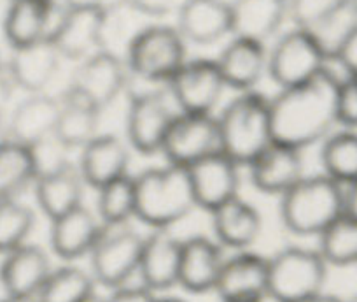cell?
<instances>
[{"label": "cell", "instance_id": "1", "mask_svg": "<svg viewBox=\"0 0 357 302\" xmlns=\"http://www.w3.org/2000/svg\"><path fill=\"white\" fill-rule=\"evenodd\" d=\"M343 78L326 67L314 80L282 88L270 101L273 141L303 151L322 143L338 122V90Z\"/></svg>", "mask_w": 357, "mask_h": 302}, {"label": "cell", "instance_id": "2", "mask_svg": "<svg viewBox=\"0 0 357 302\" xmlns=\"http://www.w3.org/2000/svg\"><path fill=\"white\" fill-rule=\"evenodd\" d=\"M135 178V218L153 231L170 229L195 208L188 169L167 164L146 169Z\"/></svg>", "mask_w": 357, "mask_h": 302}, {"label": "cell", "instance_id": "3", "mask_svg": "<svg viewBox=\"0 0 357 302\" xmlns=\"http://www.w3.org/2000/svg\"><path fill=\"white\" fill-rule=\"evenodd\" d=\"M280 220L291 234L319 236L345 215V187L326 174L303 176L280 195Z\"/></svg>", "mask_w": 357, "mask_h": 302}, {"label": "cell", "instance_id": "4", "mask_svg": "<svg viewBox=\"0 0 357 302\" xmlns=\"http://www.w3.org/2000/svg\"><path fill=\"white\" fill-rule=\"evenodd\" d=\"M219 146L238 166H249L273 143L270 99L243 92L225 106L218 116Z\"/></svg>", "mask_w": 357, "mask_h": 302}, {"label": "cell", "instance_id": "5", "mask_svg": "<svg viewBox=\"0 0 357 302\" xmlns=\"http://www.w3.org/2000/svg\"><path fill=\"white\" fill-rule=\"evenodd\" d=\"M328 267L317 250L287 246L268 259V297L298 302L324 294Z\"/></svg>", "mask_w": 357, "mask_h": 302}, {"label": "cell", "instance_id": "6", "mask_svg": "<svg viewBox=\"0 0 357 302\" xmlns=\"http://www.w3.org/2000/svg\"><path fill=\"white\" fill-rule=\"evenodd\" d=\"M186 41L177 27L151 23L139 34L126 55L130 76L144 83L165 85L186 64Z\"/></svg>", "mask_w": 357, "mask_h": 302}, {"label": "cell", "instance_id": "7", "mask_svg": "<svg viewBox=\"0 0 357 302\" xmlns=\"http://www.w3.org/2000/svg\"><path fill=\"white\" fill-rule=\"evenodd\" d=\"M329 65V58L310 30H287L268 51V72L273 83L282 88L307 83Z\"/></svg>", "mask_w": 357, "mask_h": 302}, {"label": "cell", "instance_id": "8", "mask_svg": "<svg viewBox=\"0 0 357 302\" xmlns=\"http://www.w3.org/2000/svg\"><path fill=\"white\" fill-rule=\"evenodd\" d=\"M142 246L144 238L130 225L105 226L89 253V273L95 283L111 290L128 285L139 273Z\"/></svg>", "mask_w": 357, "mask_h": 302}, {"label": "cell", "instance_id": "9", "mask_svg": "<svg viewBox=\"0 0 357 302\" xmlns=\"http://www.w3.org/2000/svg\"><path fill=\"white\" fill-rule=\"evenodd\" d=\"M174 106L167 88L132 94L126 113V139L140 155L161 153L165 136L177 115Z\"/></svg>", "mask_w": 357, "mask_h": 302}, {"label": "cell", "instance_id": "10", "mask_svg": "<svg viewBox=\"0 0 357 302\" xmlns=\"http://www.w3.org/2000/svg\"><path fill=\"white\" fill-rule=\"evenodd\" d=\"M219 150L218 118L214 115L181 111L175 115L161 146L167 164L184 169Z\"/></svg>", "mask_w": 357, "mask_h": 302}, {"label": "cell", "instance_id": "11", "mask_svg": "<svg viewBox=\"0 0 357 302\" xmlns=\"http://www.w3.org/2000/svg\"><path fill=\"white\" fill-rule=\"evenodd\" d=\"M167 90L181 113L212 115L226 90L215 60L195 58L175 72L167 83Z\"/></svg>", "mask_w": 357, "mask_h": 302}, {"label": "cell", "instance_id": "12", "mask_svg": "<svg viewBox=\"0 0 357 302\" xmlns=\"http://www.w3.org/2000/svg\"><path fill=\"white\" fill-rule=\"evenodd\" d=\"M68 9L60 0H13L4 16V36L13 50L53 41Z\"/></svg>", "mask_w": 357, "mask_h": 302}, {"label": "cell", "instance_id": "13", "mask_svg": "<svg viewBox=\"0 0 357 302\" xmlns=\"http://www.w3.org/2000/svg\"><path fill=\"white\" fill-rule=\"evenodd\" d=\"M240 167L221 150L188 167L197 208L212 213L238 197Z\"/></svg>", "mask_w": 357, "mask_h": 302}, {"label": "cell", "instance_id": "14", "mask_svg": "<svg viewBox=\"0 0 357 302\" xmlns=\"http://www.w3.org/2000/svg\"><path fill=\"white\" fill-rule=\"evenodd\" d=\"M130 72L121 58L105 51L79 62L72 76L70 87L81 92L97 108L111 106L128 88Z\"/></svg>", "mask_w": 357, "mask_h": 302}, {"label": "cell", "instance_id": "15", "mask_svg": "<svg viewBox=\"0 0 357 302\" xmlns=\"http://www.w3.org/2000/svg\"><path fill=\"white\" fill-rule=\"evenodd\" d=\"M215 294L222 302L264 301L268 297V259L249 252H236L225 260Z\"/></svg>", "mask_w": 357, "mask_h": 302}, {"label": "cell", "instance_id": "16", "mask_svg": "<svg viewBox=\"0 0 357 302\" xmlns=\"http://www.w3.org/2000/svg\"><path fill=\"white\" fill-rule=\"evenodd\" d=\"M183 241L175 238L170 229H158L144 238L139 264L140 285L151 292H167L178 287V264Z\"/></svg>", "mask_w": 357, "mask_h": 302}, {"label": "cell", "instance_id": "17", "mask_svg": "<svg viewBox=\"0 0 357 302\" xmlns=\"http://www.w3.org/2000/svg\"><path fill=\"white\" fill-rule=\"evenodd\" d=\"M104 223L84 204L51 222L50 245L54 255L65 262L89 257L104 232Z\"/></svg>", "mask_w": 357, "mask_h": 302}, {"label": "cell", "instance_id": "18", "mask_svg": "<svg viewBox=\"0 0 357 302\" xmlns=\"http://www.w3.org/2000/svg\"><path fill=\"white\" fill-rule=\"evenodd\" d=\"M247 167L250 181L257 190L279 197L305 176L301 151L275 141Z\"/></svg>", "mask_w": 357, "mask_h": 302}, {"label": "cell", "instance_id": "19", "mask_svg": "<svg viewBox=\"0 0 357 302\" xmlns=\"http://www.w3.org/2000/svg\"><path fill=\"white\" fill-rule=\"evenodd\" d=\"M225 260L222 246L215 239L205 236L184 239L178 264V287L190 294L215 290Z\"/></svg>", "mask_w": 357, "mask_h": 302}, {"label": "cell", "instance_id": "20", "mask_svg": "<svg viewBox=\"0 0 357 302\" xmlns=\"http://www.w3.org/2000/svg\"><path fill=\"white\" fill-rule=\"evenodd\" d=\"M177 30L186 43L211 46L231 34V6L226 0H183Z\"/></svg>", "mask_w": 357, "mask_h": 302}, {"label": "cell", "instance_id": "21", "mask_svg": "<svg viewBox=\"0 0 357 302\" xmlns=\"http://www.w3.org/2000/svg\"><path fill=\"white\" fill-rule=\"evenodd\" d=\"M51 271L47 253L26 243L4 255L0 262V285L9 297H37Z\"/></svg>", "mask_w": 357, "mask_h": 302}, {"label": "cell", "instance_id": "22", "mask_svg": "<svg viewBox=\"0 0 357 302\" xmlns=\"http://www.w3.org/2000/svg\"><path fill=\"white\" fill-rule=\"evenodd\" d=\"M130 151L123 139L114 134H98L86 144L79 157V173L86 187L95 190L128 174Z\"/></svg>", "mask_w": 357, "mask_h": 302}, {"label": "cell", "instance_id": "23", "mask_svg": "<svg viewBox=\"0 0 357 302\" xmlns=\"http://www.w3.org/2000/svg\"><path fill=\"white\" fill-rule=\"evenodd\" d=\"M215 64L226 88H233L240 94L252 92L268 72V51L264 44L256 41L233 37L215 58Z\"/></svg>", "mask_w": 357, "mask_h": 302}, {"label": "cell", "instance_id": "24", "mask_svg": "<svg viewBox=\"0 0 357 302\" xmlns=\"http://www.w3.org/2000/svg\"><path fill=\"white\" fill-rule=\"evenodd\" d=\"M60 118V99L46 94H33L23 99L9 118L11 141L32 148L54 136Z\"/></svg>", "mask_w": 357, "mask_h": 302}, {"label": "cell", "instance_id": "25", "mask_svg": "<svg viewBox=\"0 0 357 302\" xmlns=\"http://www.w3.org/2000/svg\"><path fill=\"white\" fill-rule=\"evenodd\" d=\"M100 113V108L68 85L60 97V118L54 137L67 150H82L98 136Z\"/></svg>", "mask_w": 357, "mask_h": 302}, {"label": "cell", "instance_id": "26", "mask_svg": "<svg viewBox=\"0 0 357 302\" xmlns=\"http://www.w3.org/2000/svg\"><path fill=\"white\" fill-rule=\"evenodd\" d=\"M60 53L51 41L13 50L8 67L16 87L33 94H44L60 69Z\"/></svg>", "mask_w": 357, "mask_h": 302}, {"label": "cell", "instance_id": "27", "mask_svg": "<svg viewBox=\"0 0 357 302\" xmlns=\"http://www.w3.org/2000/svg\"><path fill=\"white\" fill-rule=\"evenodd\" d=\"M211 216L215 241L225 248L236 252L249 250L257 241L263 229L257 209L250 202L243 201L240 195L214 209Z\"/></svg>", "mask_w": 357, "mask_h": 302}, {"label": "cell", "instance_id": "28", "mask_svg": "<svg viewBox=\"0 0 357 302\" xmlns=\"http://www.w3.org/2000/svg\"><path fill=\"white\" fill-rule=\"evenodd\" d=\"M102 8L68 9L51 41L61 58L82 62L100 51Z\"/></svg>", "mask_w": 357, "mask_h": 302}, {"label": "cell", "instance_id": "29", "mask_svg": "<svg viewBox=\"0 0 357 302\" xmlns=\"http://www.w3.org/2000/svg\"><path fill=\"white\" fill-rule=\"evenodd\" d=\"M229 6L233 37L261 44L275 36L287 18V0H233Z\"/></svg>", "mask_w": 357, "mask_h": 302}, {"label": "cell", "instance_id": "30", "mask_svg": "<svg viewBox=\"0 0 357 302\" xmlns=\"http://www.w3.org/2000/svg\"><path fill=\"white\" fill-rule=\"evenodd\" d=\"M33 187H36L37 206L53 222L82 206L86 183L77 166L67 164L61 169L37 178Z\"/></svg>", "mask_w": 357, "mask_h": 302}, {"label": "cell", "instance_id": "31", "mask_svg": "<svg viewBox=\"0 0 357 302\" xmlns=\"http://www.w3.org/2000/svg\"><path fill=\"white\" fill-rule=\"evenodd\" d=\"M151 22L130 0H114L102 8L100 51L126 60L133 41Z\"/></svg>", "mask_w": 357, "mask_h": 302}, {"label": "cell", "instance_id": "32", "mask_svg": "<svg viewBox=\"0 0 357 302\" xmlns=\"http://www.w3.org/2000/svg\"><path fill=\"white\" fill-rule=\"evenodd\" d=\"M321 166L322 174L343 187L357 180V129L342 127L322 141Z\"/></svg>", "mask_w": 357, "mask_h": 302}, {"label": "cell", "instance_id": "33", "mask_svg": "<svg viewBox=\"0 0 357 302\" xmlns=\"http://www.w3.org/2000/svg\"><path fill=\"white\" fill-rule=\"evenodd\" d=\"M36 162L30 148L9 141L0 148V202L16 199L36 183Z\"/></svg>", "mask_w": 357, "mask_h": 302}, {"label": "cell", "instance_id": "34", "mask_svg": "<svg viewBox=\"0 0 357 302\" xmlns=\"http://www.w3.org/2000/svg\"><path fill=\"white\" fill-rule=\"evenodd\" d=\"M95 294V280L89 271L77 266H61L51 271L37 294V302H84Z\"/></svg>", "mask_w": 357, "mask_h": 302}, {"label": "cell", "instance_id": "35", "mask_svg": "<svg viewBox=\"0 0 357 302\" xmlns=\"http://www.w3.org/2000/svg\"><path fill=\"white\" fill-rule=\"evenodd\" d=\"M328 266H357V220L342 215L319 236V248Z\"/></svg>", "mask_w": 357, "mask_h": 302}, {"label": "cell", "instance_id": "36", "mask_svg": "<svg viewBox=\"0 0 357 302\" xmlns=\"http://www.w3.org/2000/svg\"><path fill=\"white\" fill-rule=\"evenodd\" d=\"M97 192V216L105 226L128 225L135 218V178L126 174Z\"/></svg>", "mask_w": 357, "mask_h": 302}, {"label": "cell", "instance_id": "37", "mask_svg": "<svg viewBox=\"0 0 357 302\" xmlns=\"http://www.w3.org/2000/svg\"><path fill=\"white\" fill-rule=\"evenodd\" d=\"M36 226V215L18 199L0 202V255L29 243Z\"/></svg>", "mask_w": 357, "mask_h": 302}, {"label": "cell", "instance_id": "38", "mask_svg": "<svg viewBox=\"0 0 357 302\" xmlns=\"http://www.w3.org/2000/svg\"><path fill=\"white\" fill-rule=\"evenodd\" d=\"M350 6V0H287V18L294 27L314 30Z\"/></svg>", "mask_w": 357, "mask_h": 302}, {"label": "cell", "instance_id": "39", "mask_svg": "<svg viewBox=\"0 0 357 302\" xmlns=\"http://www.w3.org/2000/svg\"><path fill=\"white\" fill-rule=\"evenodd\" d=\"M338 122L342 127L357 129V76H347L340 83Z\"/></svg>", "mask_w": 357, "mask_h": 302}, {"label": "cell", "instance_id": "40", "mask_svg": "<svg viewBox=\"0 0 357 302\" xmlns=\"http://www.w3.org/2000/svg\"><path fill=\"white\" fill-rule=\"evenodd\" d=\"M329 62H335L336 65H340L345 78L347 76H357V23L347 34V37L342 41L340 48Z\"/></svg>", "mask_w": 357, "mask_h": 302}, {"label": "cell", "instance_id": "41", "mask_svg": "<svg viewBox=\"0 0 357 302\" xmlns=\"http://www.w3.org/2000/svg\"><path fill=\"white\" fill-rule=\"evenodd\" d=\"M156 294L144 285H125L112 290L107 302H156Z\"/></svg>", "mask_w": 357, "mask_h": 302}, {"label": "cell", "instance_id": "42", "mask_svg": "<svg viewBox=\"0 0 357 302\" xmlns=\"http://www.w3.org/2000/svg\"><path fill=\"white\" fill-rule=\"evenodd\" d=\"M149 20L163 18L177 8V0H130Z\"/></svg>", "mask_w": 357, "mask_h": 302}, {"label": "cell", "instance_id": "43", "mask_svg": "<svg viewBox=\"0 0 357 302\" xmlns=\"http://www.w3.org/2000/svg\"><path fill=\"white\" fill-rule=\"evenodd\" d=\"M15 88L18 87H16L15 80H13L8 64H2V62H0V120L4 118L6 111L9 109L13 95H15Z\"/></svg>", "mask_w": 357, "mask_h": 302}, {"label": "cell", "instance_id": "44", "mask_svg": "<svg viewBox=\"0 0 357 302\" xmlns=\"http://www.w3.org/2000/svg\"><path fill=\"white\" fill-rule=\"evenodd\" d=\"M345 215L357 220V180L345 187Z\"/></svg>", "mask_w": 357, "mask_h": 302}, {"label": "cell", "instance_id": "45", "mask_svg": "<svg viewBox=\"0 0 357 302\" xmlns=\"http://www.w3.org/2000/svg\"><path fill=\"white\" fill-rule=\"evenodd\" d=\"M60 2L67 9H93L104 6L102 0H60Z\"/></svg>", "mask_w": 357, "mask_h": 302}, {"label": "cell", "instance_id": "46", "mask_svg": "<svg viewBox=\"0 0 357 302\" xmlns=\"http://www.w3.org/2000/svg\"><path fill=\"white\" fill-rule=\"evenodd\" d=\"M298 302H343L342 299L335 297V295H329V294H319L315 295V297H310V299H303V301H298Z\"/></svg>", "mask_w": 357, "mask_h": 302}, {"label": "cell", "instance_id": "47", "mask_svg": "<svg viewBox=\"0 0 357 302\" xmlns=\"http://www.w3.org/2000/svg\"><path fill=\"white\" fill-rule=\"evenodd\" d=\"M11 141V136H9V130H8V125H4V122L0 120V148L6 146V144Z\"/></svg>", "mask_w": 357, "mask_h": 302}, {"label": "cell", "instance_id": "48", "mask_svg": "<svg viewBox=\"0 0 357 302\" xmlns=\"http://www.w3.org/2000/svg\"><path fill=\"white\" fill-rule=\"evenodd\" d=\"M0 302H37V299L36 297H9V295H6Z\"/></svg>", "mask_w": 357, "mask_h": 302}, {"label": "cell", "instance_id": "49", "mask_svg": "<svg viewBox=\"0 0 357 302\" xmlns=\"http://www.w3.org/2000/svg\"><path fill=\"white\" fill-rule=\"evenodd\" d=\"M84 302H107V297H102V295H98L97 292H95V294L89 295Z\"/></svg>", "mask_w": 357, "mask_h": 302}, {"label": "cell", "instance_id": "50", "mask_svg": "<svg viewBox=\"0 0 357 302\" xmlns=\"http://www.w3.org/2000/svg\"><path fill=\"white\" fill-rule=\"evenodd\" d=\"M156 302H186L183 301V299H178V297H158Z\"/></svg>", "mask_w": 357, "mask_h": 302}, {"label": "cell", "instance_id": "51", "mask_svg": "<svg viewBox=\"0 0 357 302\" xmlns=\"http://www.w3.org/2000/svg\"><path fill=\"white\" fill-rule=\"evenodd\" d=\"M350 4H352L354 11H356V15H357V0H350Z\"/></svg>", "mask_w": 357, "mask_h": 302}, {"label": "cell", "instance_id": "52", "mask_svg": "<svg viewBox=\"0 0 357 302\" xmlns=\"http://www.w3.org/2000/svg\"><path fill=\"white\" fill-rule=\"evenodd\" d=\"M347 302H357V294H356V295H354V297H352V299H350V301H347Z\"/></svg>", "mask_w": 357, "mask_h": 302}, {"label": "cell", "instance_id": "53", "mask_svg": "<svg viewBox=\"0 0 357 302\" xmlns=\"http://www.w3.org/2000/svg\"><path fill=\"white\" fill-rule=\"evenodd\" d=\"M250 302H263V301H250Z\"/></svg>", "mask_w": 357, "mask_h": 302}, {"label": "cell", "instance_id": "54", "mask_svg": "<svg viewBox=\"0 0 357 302\" xmlns=\"http://www.w3.org/2000/svg\"><path fill=\"white\" fill-rule=\"evenodd\" d=\"M8 2H13V0H8Z\"/></svg>", "mask_w": 357, "mask_h": 302}]
</instances>
